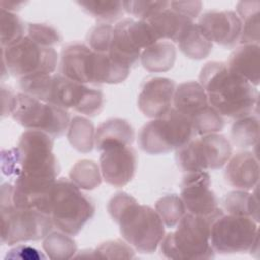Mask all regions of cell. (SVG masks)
<instances>
[{
    "instance_id": "obj_4",
    "label": "cell",
    "mask_w": 260,
    "mask_h": 260,
    "mask_svg": "<svg viewBox=\"0 0 260 260\" xmlns=\"http://www.w3.org/2000/svg\"><path fill=\"white\" fill-rule=\"evenodd\" d=\"M23 93L63 109L95 116L104 107L103 92L72 81L61 74H41L19 79Z\"/></svg>"
},
{
    "instance_id": "obj_8",
    "label": "cell",
    "mask_w": 260,
    "mask_h": 260,
    "mask_svg": "<svg viewBox=\"0 0 260 260\" xmlns=\"http://www.w3.org/2000/svg\"><path fill=\"white\" fill-rule=\"evenodd\" d=\"M194 135L190 120L172 108L140 129L138 145L148 154H166L187 144Z\"/></svg>"
},
{
    "instance_id": "obj_3",
    "label": "cell",
    "mask_w": 260,
    "mask_h": 260,
    "mask_svg": "<svg viewBox=\"0 0 260 260\" xmlns=\"http://www.w3.org/2000/svg\"><path fill=\"white\" fill-rule=\"evenodd\" d=\"M108 211L119 224L123 239L132 248L145 254L156 251L165 237V223L156 210L120 192L110 199Z\"/></svg>"
},
{
    "instance_id": "obj_29",
    "label": "cell",
    "mask_w": 260,
    "mask_h": 260,
    "mask_svg": "<svg viewBox=\"0 0 260 260\" xmlns=\"http://www.w3.org/2000/svg\"><path fill=\"white\" fill-rule=\"evenodd\" d=\"M231 138L239 148L257 145L259 138V120L256 116L249 115L237 119L232 126Z\"/></svg>"
},
{
    "instance_id": "obj_38",
    "label": "cell",
    "mask_w": 260,
    "mask_h": 260,
    "mask_svg": "<svg viewBox=\"0 0 260 260\" xmlns=\"http://www.w3.org/2000/svg\"><path fill=\"white\" fill-rule=\"evenodd\" d=\"M169 1H123L124 10L139 20H146L151 15L168 7Z\"/></svg>"
},
{
    "instance_id": "obj_17",
    "label": "cell",
    "mask_w": 260,
    "mask_h": 260,
    "mask_svg": "<svg viewBox=\"0 0 260 260\" xmlns=\"http://www.w3.org/2000/svg\"><path fill=\"white\" fill-rule=\"evenodd\" d=\"M175 82L167 77H152L148 79L139 95L138 109L148 118H159L167 114L173 107Z\"/></svg>"
},
{
    "instance_id": "obj_33",
    "label": "cell",
    "mask_w": 260,
    "mask_h": 260,
    "mask_svg": "<svg viewBox=\"0 0 260 260\" xmlns=\"http://www.w3.org/2000/svg\"><path fill=\"white\" fill-rule=\"evenodd\" d=\"M155 210L168 228L176 226L186 213L181 197L176 194H168L159 198L155 203Z\"/></svg>"
},
{
    "instance_id": "obj_11",
    "label": "cell",
    "mask_w": 260,
    "mask_h": 260,
    "mask_svg": "<svg viewBox=\"0 0 260 260\" xmlns=\"http://www.w3.org/2000/svg\"><path fill=\"white\" fill-rule=\"evenodd\" d=\"M210 244L219 254L258 252V222L248 216L223 213L211 223Z\"/></svg>"
},
{
    "instance_id": "obj_13",
    "label": "cell",
    "mask_w": 260,
    "mask_h": 260,
    "mask_svg": "<svg viewBox=\"0 0 260 260\" xmlns=\"http://www.w3.org/2000/svg\"><path fill=\"white\" fill-rule=\"evenodd\" d=\"M157 42L147 21L125 18L114 26L108 54L116 63L131 68L140 61L141 52Z\"/></svg>"
},
{
    "instance_id": "obj_41",
    "label": "cell",
    "mask_w": 260,
    "mask_h": 260,
    "mask_svg": "<svg viewBox=\"0 0 260 260\" xmlns=\"http://www.w3.org/2000/svg\"><path fill=\"white\" fill-rule=\"evenodd\" d=\"M6 258L9 259H45V256L36 248L28 245H18L8 251Z\"/></svg>"
},
{
    "instance_id": "obj_23",
    "label": "cell",
    "mask_w": 260,
    "mask_h": 260,
    "mask_svg": "<svg viewBox=\"0 0 260 260\" xmlns=\"http://www.w3.org/2000/svg\"><path fill=\"white\" fill-rule=\"evenodd\" d=\"M135 138V133L124 119L114 118L103 122L95 130L94 146L99 151L111 145H130Z\"/></svg>"
},
{
    "instance_id": "obj_42",
    "label": "cell",
    "mask_w": 260,
    "mask_h": 260,
    "mask_svg": "<svg viewBox=\"0 0 260 260\" xmlns=\"http://www.w3.org/2000/svg\"><path fill=\"white\" fill-rule=\"evenodd\" d=\"M0 4H1V9L13 12L15 10L20 9V7L24 4V2L23 1H17V2L16 1H1Z\"/></svg>"
},
{
    "instance_id": "obj_26",
    "label": "cell",
    "mask_w": 260,
    "mask_h": 260,
    "mask_svg": "<svg viewBox=\"0 0 260 260\" xmlns=\"http://www.w3.org/2000/svg\"><path fill=\"white\" fill-rule=\"evenodd\" d=\"M259 6L258 1H242L237 5L238 16L242 21L241 45H259Z\"/></svg>"
},
{
    "instance_id": "obj_39",
    "label": "cell",
    "mask_w": 260,
    "mask_h": 260,
    "mask_svg": "<svg viewBox=\"0 0 260 260\" xmlns=\"http://www.w3.org/2000/svg\"><path fill=\"white\" fill-rule=\"evenodd\" d=\"M27 36L42 46L53 48L62 40L61 35L56 28L44 23H29L27 26Z\"/></svg>"
},
{
    "instance_id": "obj_2",
    "label": "cell",
    "mask_w": 260,
    "mask_h": 260,
    "mask_svg": "<svg viewBox=\"0 0 260 260\" xmlns=\"http://www.w3.org/2000/svg\"><path fill=\"white\" fill-rule=\"evenodd\" d=\"M53 145L52 136L45 132H23L16 147L1 152L3 174L14 180L56 181L60 167L53 153Z\"/></svg>"
},
{
    "instance_id": "obj_36",
    "label": "cell",
    "mask_w": 260,
    "mask_h": 260,
    "mask_svg": "<svg viewBox=\"0 0 260 260\" xmlns=\"http://www.w3.org/2000/svg\"><path fill=\"white\" fill-rule=\"evenodd\" d=\"M94 258H115V259H131L134 258L132 247L124 241L113 240L107 241L93 250Z\"/></svg>"
},
{
    "instance_id": "obj_30",
    "label": "cell",
    "mask_w": 260,
    "mask_h": 260,
    "mask_svg": "<svg viewBox=\"0 0 260 260\" xmlns=\"http://www.w3.org/2000/svg\"><path fill=\"white\" fill-rule=\"evenodd\" d=\"M43 249L53 260H66L74 257L77 246L70 235L63 232L49 233L43 242Z\"/></svg>"
},
{
    "instance_id": "obj_24",
    "label": "cell",
    "mask_w": 260,
    "mask_h": 260,
    "mask_svg": "<svg viewBox=\"0 0 260 260\" xmlns=\"http://www.w3.org/2000/svg\"><path fill=\"white\" fill-rule=\"evenodd\" d=\"M176 48L168 41H159L141 52L140 63L149 72L170 70L176 61Z\"/></svg>"
},
{
    "instance_id": "obj_31",
    "label": "cell",
    "mask_w": 260,
    "mask_h": 260,
    "mask_svg": "<svg viewBox=\"0 0 260 260\" xmlns=\"http://www.w3.org/2000/svg\"><path fill=\"white\" fill-rule=\"evenodd\" d=\"M70 181L79 189L92 190L102 182L101 170L93 160L82 159L77 161L69 173Z\"/></svg>"
},
{
    "instance_id": "obj_34",
    "label": "cell",
    "mask_w": 260,
    "mask_h": 260,
    "mask_svg": "<svg viewBox=\"0 0 260 260\" xmlns=\"http://www.w3.org/2000/svg\"><path fill=\"white\" fill-rule=\"evenodd\" d=\"M195 135L216 133L223 129L224 120L210 105L192 116L190 119Z\"/></svg>"
},
{
    "instance_id": "obj_28",
    "label": "cell",
    "mask_w": 260,
    "mask_h": 260,
    "mask_svg": "<svg viewBox=\"0 0 260 260\" xmlns=\"http://www.w3.org/2000/svg\"><path fill=\"white\" fill-rule=\"evenodd\" d=\"M224 209L229 214L248 216L259 221V206L256 193H249L243 190L230 192L223 201Z\"/></svg>"
},
{
    "instance_id": "obj_35",
    "label": "cell",
    "mask_w": 260,
    "mask_h": 260,
    "mask_svg": "<svg viewBox=\"0 0 260 260\" xmlns=\"http://www.w3.org/2000/svg\"><path fill=\"white\" fill-rule=\"evenodd\" d=\"M1 48L10 46L24 37V25L13 12L1 9Z\"/></svg>"
},
{
    "instance_id": "obj_40",
    "label": "cell",
    "mask_w": 260,
    "mask_h": 260,
    "mask_svg": "<svg viewBox=\"0 0 260 260\" xmlns=\"http://www.w3.org/2000/svg\"><path fill=\"white\" fill-rule=\"evenodd\" d=\"M170 6L175 11L193 20L200 13L202 3L200 1H170Z\"/></svg>"
},
{
    "instance_id": "obj_9",
    "label": "cell",
    "mask_w": 260,
    "mask_h": 260,
    "mask_svg": "<svg viewBox=\"0 0 260 260\" xmlns=\"http://www.w3.org/2000/svg\"><path fill=\"white\" fill-rule=\"evenodd\" d=\"M1 49L3 69L19 78L51 74L58 65L57 51L53 47L40 45L27 35Z\"/></svg>"
},
{
    "instance_id": "obj_27",
    "label": "cell",
    "mask_w": 260,
    "mask_h": 260,
    "mask_svg": "<svg viewBox=\"0 0 260 260\" xmlns=\"http://www.w3.org/2000/svg\"><path fill=\"white\" fill-rule=\"evenodd\" d=\"M95 130L93 124L86 118L75 116L70 120L67 138L71 146L79 152L87 153L94 146Z\"/></svg>"
},
{
    "instance_id": "obj_16",
    "label": "cell",
    "mask_w": 260,
    "mask_h": 260,
    "mask_svg": "<svg viewBox=\"0 0 260 260\" xmlns=\"http://www.w3.org/2000/svg\"><path fill=\"white\" fill-rule=\"evenodd\" d=\"M197 24L212 43L222 47L233 48L240 41L242 21L234 11H207Z\"/></svg>"
},
{
    "instance_id": "obj_12",
    "label": "cell",
    "mask_w": 260,
    "mask_h": 260,
    "mask_svg": "<svg viewBox=\"0 0 260 260\" xmlns=\"http://www.w3.org/2000/svg\"><path fill=\"white\" fill-rule=\"evenodd\" d=\"M232 155V146L221 134L210 133L191 139L176 150L178 167L186 172L217 170L222 168Z\"/></svg>"
},
{
    "instance_id": "obj_19",
    "label": "cell",
    "mask_w": 260,
    "mask_h": 260,
    "mask_svg": "<svg viewBox=\"0 0 260 260\" xmlns=\"http://www.w3.org/2000/svg\"><path fill=\"white\" fill-rule=\"evenodd\" d=\"M92 50L80 43H73L63 48L61 53V75L79 82L87 83V66Z\"/></svg>"
},
{
    "instance_id": "obj_7",
    "label": "cell",
    "mask_w": 260,
    "mask_h": 260,
    "mask_svg": "<svg viewBox=\"0 0 260 260\" xmlns=\"http://www.w3.org/2000/svg\"><path fill=\"white\" fill-rule=\"evenodd\" d=\"M93 202L71 181L61 178L53 186L50 216L54 226L70 236L77 235L94 214Z\"/></svg>"
},
{
    "instance_id": "obj_14",
    "label": "cell",
    "mask_w": 260,
    "mask_h": 260,
    "mask_svg": "<svg viewBox=\"0 0 260 260\" xmlns=\"http://www.w3.org/2000/svg\"><path fill=\"white\" fill-rule=\"evenodd\" d=\"M180 197L188 213L210 219L223 214L210 189V176L206 171L187 173L181 184Z\"/></svg>"
},
{
    "instance_id": "obj_10",
    "label": "cell",
    "mask_w": 260,
    "mask_h": 260,
    "mask_svg": "<svg viewBox=\"0 0 260 260\" xmlns=\"http://www.w3.org/2000/svg\"><path fill=\"white\" fill-rule=\"evenodd\" d=\"M11 116L22 127L45 132L52 137L62 136L70 123V116L66 109L23 92L15 95Z\"/></svg>"
},
{
    "instance_id": "obj_5",
    "label": "cell",
    "mask_w": 260,
    "mask_h": 260,
    "mask_svg": "<svg viewBox=\"0 0 260 260\" xmlns=\"http://www.w3.org/2000/svg\"><path fill=\"white\" fill-rule=\"evenodd\" d=\"M1 241L14 245L44 239L52 230L50 215L30 208L17 207L12 202V185L1 186Z\"/></svg>"
},
{
    "instance_id": "obj_22",
    "label": "cell",
    "mask_w": 260,
    "mask_h": 260,
    "mask_svg": "<svg viewBox=\"0 0 260 260\" xmlns=\"http://www.w3.org/2000/svg\"><path fill=\"white\" fill-rule=\"evenodd\" d=\"M173 106L188 119L209 106L207 94L199 82L187 81L176 86Z\"/></svg>"
},
{
    "instance_id": "obj_32",
    "label": "cell",
    "mask_w": 260,
    "mask_h": 260,
    "mask_svg": "<svg viewBox=\"0 0 260 260\" xmlns=\"http://www.w3.org/2000/svg\"><path fill=\"white\" fill-rule=\"evenodd\" d=\"M77 4L89 15L108 22L117 20L124 12L123 1L83 0L77 1Z\"/></svg>"
},
{
    "instance_id": "obj_18",
    "label": "cell",
    "mask_w": 260,
    "mask_h": 260,
    "mask_svg": "<svg viewBox=\"0 0 260 260\" xmlns=\"http://www.w3.org/2000/svg\"><path fill=\"white\" fill-rule=\"evenodd\" d=\"M224 177L228 184L238 190L249 191L257 187L259 165L256 155L250 151L235 154L226 165Z\"/></svg>"
},
{
    "instance_id": "obj_15",
    "label": "cell",
    "mask_w": 260,
    "mask_h": 260,
    "mask_svg": "<svg viewBox=\"0 0 260 260\" xmlns=\"http://www.w3.org/2000/svg\"><path fill=\"white\" fill-rule=\"evenodd\" d=\"M136 167V152L130 145H111L101 151V174L109 185L114 187L127 185L133 179Z\"/></svg>"
},
{
    "instance_id": "obj_25",
    "label": "cell",
    "mask_w": 260,
    "mask_h": 260,
    "mask_svg": "<svg viewBox=\"0 0 260 260\" xmlns=\"http://www.w3.org/2000/svg\"><path fill=\"white\" fill-rule=\"evenodd\" d=\"M181 52L193 60H202L212 51V42L197 23H190L177 42Z\"/></svg>"
},
{
    "instance_id": "obj_37",
    "label": "cell",
    "mask_w": 260,
    "mask_h": 260,
    "mask_svg": "<svg viewBox=\"0 0 260 260\" xmlns=\"http://www.w3.org/2000/svg\"><path fill=\"white\" fill-rule=\"evenodd\" d=\"M114 26L106 23L92 27L87 35L88 47L98 53H109Z\"/></svg>"
},
{
    "instance_id": "obj_1",
    "label": "cell",
    "mask_w": 260,
    "mask_h": 260,
    "mask_svg": "<svg viewBox=\"0 0 260 260\" xmlns=\"http://www.w3.org/2000/svg\"><path fill=\"white\" fill-rule=\"evenodd\" d=\"M209 105L221 116L243 118L252 115L258 103V90L222 62L206 63L199 74Z\"/></svg>"
},
{
    "instance_id": "obj_21",
    "label": "cell",
    "mask_w": 260,
    "mask_h": 260,
    "mask_svg": "<svg viewBox=\"0 0 260 260\" xmlns=\"http://www.w3.org/2000/svg\"><path fill=\"white\" fill-rule=\"evenodd\" d=\"M145 21L152 27L159 41L169 40L175 43L178 42L187 26L193 22L189 17L172 9L170 1L168 7L151 15Z\"/></svg>"
},
{
    "instance_id": "obj_20",
    "label": "cell",
    "mask_w": 260,
    "mask_h": 260,
    "mask_svg": "<svg viewBox=\"0 0 260 260\" xmlns=\"http://www.w3.org/2000/svg\"><path fill=\"white\" fill-rule=\"evenodd\" d=\"M259 45H241L231 54L228 61V68L235 74L241 76L254 86L259 84Z\"/></svg>"
},
{
    "instance_id": "obj_6",
    "label": "cell",
    "mask_w": 260,
    "mask_h": 260,
    "mask_svg": "<svg viewBox=\"0 0 260 260\" xmlns=\"http://www.w3.org/2000/svg\"><path fill=\"white\" fill-rule=\"evenodd\" d=\"M210 219L185 213L174 232L168 233L160 242V251L169 259H210L214 251L210 244Z\"/></svg>"
}]
</instances>
